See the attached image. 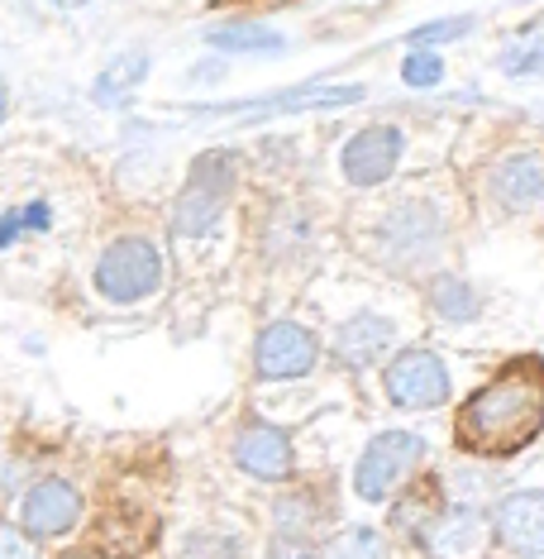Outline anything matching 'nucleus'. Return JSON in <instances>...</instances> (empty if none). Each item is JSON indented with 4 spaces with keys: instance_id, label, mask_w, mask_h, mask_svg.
Segmentation results:
<instances>
[{
    "instance_id": "20",
    "label": "nucleus",
    "mask_w": 544,
    "mask_h": 559,
    "mask_svg": "<svg viewBox=\"0 0 544 559\" xmlns=\"http://www.w3.org/2000/svg\"><path fill=\"white\" fill-rule=\"evenodd\" d=\"M315 521H321V512H315V502L306 498V492L277 502V531H282L287 540H306V531L315 526Z\"/></svg>"
},
{
    "instance_id": "22",
    "label": "nucleus",
    "mask_w": 544,
    "mask_h": 559,
    "mask_svg": "<svg viewBox=\"0 0 544 559\" xmlns=\"http://www.w3.org/2000/svg\"><path fill=\"white\" fill-rule=\"evenodd\" d=\"M501 72H506V78H544V44L501 53Z\"/></svg>"
},
{
    "instance_id": "21",
    "label": "nucleus",
    "mask_w": 544,
    "mask_h": 559,
    "mask_svg": "<svg viewBox=\"0 0 544 559\" xmlns=\"http://www.w3.org/2000/svg\"><path fill=\"white\" fill-rule=\"evenodd\" d=\"M401 78H407V86H439L445 82V62H439V53H411L401 62Z\"/></svg>"
},
{
    "instance_id": "6",
    "label": "nucleus",
    "mask_w": 544,
    "mask_h": 559,
    "mask_svg": "<svg viewBox=\"0 0 544 559\" xmlns=\"http://www.w3.org/2000/svg\"><path fill=\"white\" fill-rule=\"evenodd\" d=\"M315 359H321V340L297 321H273L253 345V368L268 383H287V378H306Z\"/></svg>"
},
{
    "instance_id": "7",
    "label": "nucleus",
    "mask_w": 544,
    "mask_h": 559,
    "mask_svg": "<svg viewBox=\"0 0 544 559\" xmlns=\"http://www.w3.org/2000/svg\"><path fill=\"white\" fill-rule=\"evenodd\" d=\"M82 521V492L68 478H44L20 498V531L29 540H58L77 531Z\"/></svg>"
},
{
    "instance_id": "11",
    "label": "nucleus",
    "mask_w": 544,
    "mask_h": 559,
    "mask_svg": "<svg viewBox=\"0 0 544 559\" xmlns=\"http://www.w3.org/2000/svg\"><path fill=\"white\" fill-rule=\"evenodd\" d=\"M492 531L511 555L540 559L544 555V488L525 492H506L492 512Z\"/></svg>"
},
{
    "instance_id": "25",
    "label": "nucleus",
    "mask_w": 544,
    "mask_h": 559,
    "mask_svg": "<svg viewBox=\"0 0 544 559\" xmlns=\"http://www.w3.org/2000/svg\"><path fill=\"white\" fill-rule=\"evenodd\" d=\"M263 559H321V555H315L306 540H287V536H277V540L268 545V555H263Z\"/></svg>"
},
{
    "instance_id": "29",
    "label": "nucleus",
    "mask_w": 544,
    "mask_h": 559,
    "mask_svg": "<svg viewBox=\"0 0 544 559\" xmlns=\"http://www.w3.org/2000/svg\"><path fill=\"white\" fill-rule=\"evenodd\" d=\"M53 5H68L72 10V5H86V0H53Z\"/></svg>"
},
{
    "instance_id": "26",
    "label": "nucleus",
    "mask_w": 544,
    "mask_h": 559,
    "mask_svg": "<svg viewBox=\"0 0 544 559\" xmlns=\"http://www.w3.org/2000/svg\"><path fill=\"white\" fill-rule=\"evenodd\" d=\"M15 221H20V230H48V201H34V206L15 211Z\"/></svg>"
},
{
    "instance_id": "3",
    "label": "nucleus",
    "mask_w": 544,
    "mask_h": 559,
    "mask_svg": "<svg viewBox=\"0 0 544 559\" xmlns=\"http://www.w3.org/2000/svg\"><path fill=\"white\" fill-rule=\"evenodd\" d=\"M162 283V253L154 239L144 235H120L116 245H106L96 263V292L116 307H134V301L154 297Z\"/></svg>"
},
{
    "instance_id": "17",
    "label": "nucleus",
    "mask_w": 544,
    "mask_h": 559,
    "mask_svg": "<svg viewBox=\"0 0 544 559\" xmlns=\"http://www.w3.org/2000/svg\"><path fill=\"white\" fill-rule=\"evenodd\" d=\"M144 78H148V58H144V53H124V58H116V62H106V72L96 78L92 96L100 100V106H120V100L130 96Z\"/></svg>"
},
{
    "instance_id": "4",
    "label": "nucleus",
    "mask_w": 544,
    "mask_h": 559,
    "mask_svg": "<svg viewBox=\"0 0 544 559\" xmlns=\"http://www.w3.org/2000/svg\"><path fill=\"white\" fill-rule=\"evenodd\" d=\"M421 460H425L421 436H411V430H383V436L368 440V450L353 464V492H359L363 502H387L391 492L415 474Z\"/></svg>"
},
{
    "instance_id": "24",
    "label": "nucleus",
    "mask_w": 544,
    "mask_h": 559,
    "mask_svg": "<svg viewBox=\"0 0 544 559\" xmlns=\"http://www.w3.org/2000/svg\"><path fill=\"white\" fill-rule=\"evenodd\" d=\"M0 559H39V545L24 536L20 526H5V521H0Z\"/></svg>"
},
{
    "instance_id": "13",
    "label": "nucleus",
    "mask_w": 544,
    "mask_h": 559,
    "mask_svg": "<svg viewBox=\"0 0 544 559\" xmlns=\"http://www.w3.org/2000/svg\"><path fill=\"white\" fill-rule=\"evenodd\" d=\"M391 321L387 316H373V311H363V316H353V321L339 325V335H335V359L344 364V368H368L373 359H383L387 345H391Z\"/></svg>"
},
{
    "instance_id": "27",
    "label": "nucleus",
    "mask_w": 544,
    "mask_h": 559,
    "mask_svg": "<svg viewBox=\"0 0 544 559\" xmlns=\"http://www.w3.org/2000/svg\"><path fill=\"white\" fill-rule=\"evenodd\" d=\"M15 235H20V221H15V211H5V215H0V249H5Z\"/></svg>"
},
{
    "instance_id": "19",
    "label": "nucleus",
    "mask_w": 544,
    "mask_h": 559,
    "mask_svg": "<svg viewBox=\"0 0 544 559\" xmlns=\"http://www.w3.org/2000/svg\"><path fill=\"white\" fill-rule=\"evenodd\" d=\"M321 559H387V540L373 526H349L325 545Z\"/></svg>"
},
{
    "instance_id": "9",
    "label": "nucleus",
    "mask_w": 544,
    "mask_h": 559,
    "mask_svg": "<svg viewBox=\"0 0 544 559\" xmlns=\"http://www.w3.org/2000/svg\"><path fill=\"white\" fill-rule=\"evenodd\" d=\"M401 148H407V134H401L397 124H368V130H359L344 144L339 168H344V177L353 187H377L397 173Z\"/></svg>"
},
{
    "instance_id": "5",
    "label": "nucleus",
    "mask_w": 544,
    "mask_h": 559,
    "mask_svg": "<svg viewBox=\"0 0 544 559\" xmlns=\"http://www.w3.org/2000/svg\"><path fill=\"white\" fill-rule=\"evenodd\" d=\"M383 388L391 406L401 412H435V406L449 402V368L435 349H401L397 359L387 364L383 373Z\"/></svg>"
},
{
    "instance_id": "28",
    "label": "nucleus",
    "mask_w": 544,
    "mask_h": 559,
    "mask_svg": "<svg viewBox=\"0 0 544 559\" xmlns=\"http://www.w3.org/2000/svg\"><path fill=\"white\" fill-rule=\"evenodd\" d=\"M10 116V92H5V78H0V120Z\"/></svg>"
},
{
    "instance_id": "2",
    "label": "nucleus",
    "mask_w": 544,
    "mask_h": 559,
    "mask_svg": "<svg viewBox=\"0 0 544 559\" xmlns=\"http://www.w3.org/2000/svg\"><path fill=\"white\" fill-rule=\"evenodd\" d=\"M234 197V154L225 148H206V154L192 158L186 168V187L172 206V230L182 239H201L220 225L225 206Z\"/></svg>"
},
{
    "instance_id": "16",
    "label": "nucleus",
    "mask_w": 544,
    "mask_h": 559,
    "mask_svg": "<svg viewBox=\"0 0 544 559\" xmlns=\"http://www.w3.org/2000/svg\"><path fill=\"white\" fill-rule=\"evenodd\" d=\"M206 44L220 53H282L287 48L282 34L263 24H220V29H206Z\"/></svg>"
},
{
    "instance_id": "23",
    "label": "nucleus",
    "mask_w": 544,
    "mask_h": 559,
    "mask_svg": "<svg viewBox=\"0 0 544 559\" xmlns=\"http://www.w3.org/2000/svg\"><path fill=\"white\" fill-rule=\"evenodd\" d=\"M473 29V20L459 15V20H435V24H425V29H411V44L421 48V44H445V39H463V34Z\"/></svg>"
},
{
    "instance_id": "14",
    "label": "nucleus",
    "mask_w": 544,
    "mask_h": 559,
    "mask_svg": "<svg viewBox=\"0 0 544 559\" xmlns=\"http://www.w3.org/2000/svg\"><path fill=\"white\" fill-rule=\"evenodd\" d=\"M492 192L506 211H525L544 201V158L540 154H511L492 173Z\"/></svg>"
},
{
    "instance_id": "12",
    "label": "nucleus",
    "mask_w": 544,
    "mask_h": 559,
    "mask_svg": "<svg viewBox=\"0 0 544 559\" xmlns=\"http://www.w3.org/2000/svg\"><path fill=\"white\" fill-rule=\"evenodd\" d=\"M363 86H301V92H282L268 100H239V106H220L206 110V116H292V110H311V106H359Z\"/></svg>"
},
{
    "instance_id": "31",
    "label": "nucleus",
    "mask_w": 544,
    "mask_h": 559,
    "mask_svg": "<svg viewBox=\"0 0 544 559\" xmlns=\"http://www.w3.org/2000/svg\"><path fill=\"white\" fill-rule=\"evenodd\" d=\"M0 498H5V468H0Z\"/></svg>"
},
{
    "instance_id": "18",
    "label": "nucleus",
    "mask_w": 544,
    "mask_h": 559,
    "mask_svg": "<svg viewBox=\"0 0 544 559\" xmlns=\"http://www.w3.org/2000/svg\"><path fill=\"white\" fill-rule=\"evenodd\" d=\"M177 559H244V545L230 531H186Z\"/></svg>"
},
{
    "instance_id": "15",
    "label": "nucleus",
    "mask_w": 544,
    "mask_h": 559,
    "mask_svg": "<svg viewBox=\"0 0 544 559\" xmlns=\"http://www.w3.org/2000/svg\"><path fill=\"white\" fill-rule=\"evenodd\" d=\"M430 307H435L439 321H449V325H468V321H477V311H483V297H477L473 287L463 283V277H435L430 283Z\"/></svg>"
},
{
    "instance_id": "8",
    "label": "nucleus",
    "mask_w": 544,
    "mask_h": 559,
    "mask_svg": "<svg viewBox=\"0 0 544 559\" xmlns=\"http://www.w3.org/2000/svg\"><path fill=\"white\" fill-rule=\"evenodd\" d=\"M415 540L430 559H477L487 550V516L477 507H445L430 521H421Z\"/></svg>"
},
{
    "instance_id": "10",
    "label": "nucleus",
    "mask_w": 544,
    "mask_h": 559,
    "mask_svg": "<svg viewBox=\"0 0 544 559\" xmlns=\"http://www.w3.org/2000/svg\"><path fill=\"white\" fill-rule=\"evenodd\" d=\"M234 464L244 468L249 478L258 483H287L297 474V450H292V436L277 430L268 421H249L239 426L234 436Z\"/></svg>"
},
{
    "instance_id": "1",
    "label": "nucleus",
    "mask_w": 544,
    "mask_h": 559,
    "mask_svg": "<svg viewBox=\"0 0 544 559\" xmlns=\"http://www.w3.org/2000/svg\"><path fill=\"white\" fill-rule=\"evenodd\" d=\"M544 430V359L516 354L454 416V440L483 460H511Z\"/></svg>"
},
{
    "instance_id": "30",
    "label": "nucleus",
    "mask_w": 544,
    "mask_h": 559,
    "mask_svg": "<svg viewBox=\"0 0 544 559\" xmlns=\"http://www.w3.org/2000/svg\"><path fill=\"white\" fill-rule=\"evenodd\" d=\"M68 559H106V555H68Z\"/></svg>"
}]
</instances>
